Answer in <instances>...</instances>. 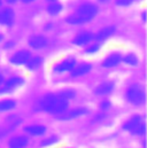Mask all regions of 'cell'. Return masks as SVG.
I'll return each instance as SVG.
<instances>
[{"label":"cell","instance_id":"cell-1","mask_svg":"<svg viewBox=\"0 0 147 148\" xmlns=\"http://www.w3.org/2000/svg\"><path fill=\"white\" fill-rule=\"evenodd\" d=\"M99 14V6L92 1L80 2L70 14H68L65 18V22L71 27H79L91 23L95 20Z\"/></svg>","mask_w":147,"mask_h":148},{"label":"cell","instance_id":"cell-2","mask_svg":"<svg viewBox=\"0 0 147 148\" xmlns=\"http://www.w3.org/2000/svg\"><path fill=\"white\" fill-rule=\"evenodd\" d=\"M40 108L46 112L53 114V115H61L65 111L68 110L69 107V101L60 97L58 93L56 94H47L45 95L40 102Z\"/></svg>","mask_w":147,"mask_h":148},{"label":"cell","instance_id":"cell-3","mask_svg":"<svg viewBox=\"0 0 147 148\" xmlns=\"http://www.w3.org/2000/svg\"><path fill=\"white\" fill-rule=\"evenodd\" d=\"M125 99L129 103L133 106H142L146 101V92L145 88L139 84L130 85L125 91Z\"/></svg>","mask_w":147,"mask_h":148},{"label":"cell","instance_id":"cell-4","mask_svg":"<svg viewBox=\"0 0 147 148\" xmlns=\"http://www.w3.org/2000/svg\"><path fill=\"white\" fill-rule=\"evenodd\" d=\"M27 44L30 51H41L48 47L49 39L44 34H34L28 38Z\"/></svg>","mask_w":147,"mask_h":148},{"label":"cell","instance_id":"cell-5","mask_svg":"<svg viewBox=\"0 0 147 148\" xmlns=\"http://www.w3.org/2000/svg\"><path fill=\"white\" fill-rule=\"evenodd\" d=\"M32 56V52L29 48H20L16 49L12 55L9 56V63L15 67L25 66V63L29 61V59Z\"/></svg>","mask_w":147,"mask_h":148},{"label":"cell","instance_id":"cell-6","mask_svg":"<svg viewBox=\"0 0 147 148\" xmlns=\"http://www.w3.org/2000/svg\"><path fill=\"white\" fill-rule=\"evenodd\" d=\"M16 22V12L12 6L5 5L0 8V25L12 28Z\"/></svg>","mask_w":147,"mask_h":148},{"label":"cell","instance_id":"cell-7","mask_svg":"<svg viewBox=\"0 0 147 148\" xmlns=\"http://www.w3.org/2000/svg\"><path fill=\"white\" fill-rule=\"evenodd\" d=\"M92 41H94V32L87 29L84 30H79L71 39L73 45L77 47H85L89 44H91Z\"/></svg>","mask_w":147,"mask_h":148},{"label":"cell","instance_id":"cell-8","mask_svg":"<svg viewBox=\"0 0 147 148\" xmlns=\"http://www.w3.org/2000/svg\"><path fill=\"white\" fill-rule=\"evenodd\" d=\"M24 84V79L21 76H12L5 79L3 84L0 86V94H8Z\"/></svg>","mask_w":147,"mask_h":148},{"label":"cell","instance_id":"cell-9","mask_svg":"<svg viewBox=\"0 0 147 148\" xmlns=\"http://www.w3.org/2000/svg\"><path fill=\"white\" fill-rule=\"evenodd\" d=\"M76 64H77V60L75 56H67L53 66V73H55V74L70 73Z\"/></svg>","mask_w":147,"mask_h":148},{"label":"cell","instance_id":"cell-10","mask_svg":"<svg viewBox=\"0 0 147 148\" xmlns=\"http://www.w3.org/2000/svg\"><path fill=\"white\" fill-rule=\"evenodd\" d=\"M116 31H117V28L114 24H108V25L101 27L97 32H94V40L104 44L108 39L114 37L116 35Z\"/></svg>","mask_w":147,"mask_h":148},{"label":"cell","instance_id":"cell-11","mask_svg":"<svg viewBox=\"0 0 147 148\" xmlns=\"http://www.w3.org/2000/svg\"><path fill=\"white\" fill-rule=\"evenodd\" d=\"M122 58H123V54L121 52H118V51L110 52L109 54H107L106 58L102 60L101 66L106 69L115 68V67H117L122 63Z\"/></svg>","mask_w":147,"mask_h":148},{"label":"cell","instance_id":"cell-12","mask_svg":"<svg viewBox=\"0 0 147 148\" xmlns=\"http://www.w3.org/2000/svg\"><path fill=\"white\" fill-rule=\"evenodd\" d=\"M92 69H93V66L90 62L77 63L75 66V68L70 71V75H71V77H74V78L83 77V76H86L87 74H90L92 71Z\"/></svg>","mask_w":147,"mask_h":148},{"label":"cell","instance_id":"cell-13","mask_svg":"<svg viewBox=\"0 0 147 148\" xmlns=\"http://www.w3.org/2000/svg\"><path fill=\"white\" fill-rule=\"evenodd\" d=\"M114 90H115V83L113 80H105L95 87L94 93L99 97H106L111 94Z\"/></svg>","mask_w":147,"mask_h":148},{"label":"cell","instance_id":"cell-14","mask_svg":"<svg viewBox=\"0 0 147 148\" xmlns=\"http://www.w3.org/2000/svg\"><path fill=\"white\" fill-rule=\"evenodd\" d=\"M46 13L52 16V17H56L59 15H61L65 10V6L61 1H52V2H47L46 5Z\"/></svg>","mask_w":147,"mask_h":148},{"label":"cell","instance_id":"cell-15","mask_svg":"<svg viewBox=\"0 0 147 148\" xmlns=\"http://www.w3.org/2000/svg\"><path fill=\"white\" fill-rule=\"evenodd\" d=\"M43 63H44V59H43V56H40V55H34L32 54V56L29 59V61L25 63V68L28 69V70H30V71H36L38 69H40L41 68V66H43Z\"/></svg>","mask_w":147,"mask_h":148},{"label":"cell","instance_id":"cell-16","mask_svg":"<svg viewBox=\"0 0 147 148\" xmlns=\"http://www.w3.org/2000/svg\"><path fill=\"white\" fill-rule=\"evenodd\" d=\"M143 123V119H142V117L139 116V115H135V116H132L130 119H128L125 123H124V125H123V129L124 130H126V131H130L131 133L140 125Z\"/></svg>","mask_w":147,"mask_h":148},{"label":"cell","instance_id":"cell-17","mask_svg":"<svg viewBox=\"0 0 147 148\" xmlns=\"http://www.w3.org/2000/svg\"><path fill=\"white\" fill-rule=\"evenodd\" d=\"M29 144V139L25 136H19L14 137L13 139L9 140L8 147L9 148H25Z\"/></svg>","mask_w":147,"mask_h":148},{"label":"cell","instance_id":"cell-18","mask_svg":"<svg viewBox=\"0 0 147 148\" xmlns=\"http://www.w3.org/2000/svg\"><path fill=\"white\" fill-rule=\"evenodd\" d=\"M86 114H87L86 108H75L73 110L65 111L63 114H61V119H73V118L80 117V116L86 115Z\"/></svg>","mask_w":147,"mask_h":148},{"label":"cell","instance_id":"cell-19","mask_svg":"<svg viewBox=\"0 0 147 148\" xmlns=\"http://www.w3.org/2000/svg\"><path fill=\"white\" fill-rule=\"evenodd\" d=\"M122 62L125 63L129 67H137L139 64V58H138V55L136 53L129 52V53H126V54L123 55Z\"/></svg>","mask_w":147,"mask_h":148},{"label":"cell","instance_id":"cell-20","mask_svg":"<svg viewBox=\"0 0 147 148\" xmlns=\"http://www.w3.org/2000/svg\"><path fill=\"white\" fill-rule=\"evenodd\" d=\"M24 131L30 134V136H43L45 132H46V127L44 125H39V124H32V125H29L24 129Z\"/></svg>","mask_w":147,"mask_h":148},{"label":"cell","instance_id":"cell-21","mask_svg":"<svg viewBox=\"0 0 147 148\" xmlns=\"http://www.w3.org/2000/svg\"><path fill=\"white\" fill-rule=\"evenodd\" d=\"M101 47H102V44L94 40V41H92L91 44H89L87 46L84 47V53L86 55H94V54H97L101 51Z\"/></svg>","mask_w":147,"mask_h":148},{"label":"cell","instance_id":"cell-22","mask_svg":"<svg viewBox=\"0 0 147 148\" xmlns=\"http://www.w3.org/2000/svg\"><path fill=\"white\" fill-rule=\"evenodd\" d=\"M16 107V102L13 99H3L0 101V112L9 111Z\"/></svg>","mask_w":147,"mask_h":148},{"label":"cell","instance_id":"cell-23","mask_svg":"<svg viewBox=\"0 0 147 148\" xmlns=\"http://www.w3.org/2000/svg\"><path fill=\"white\" fill-rule=\"evenodd\" d=\"M58 94L60 97H62L63 99H66L67 101L71 100V99H74L76 97V92H75V90H73V88H65V90L60 91Z\"/></svg>","mask_w":147,"mask_h":148},{"label":"cell","instance_id":"cell-24","mask_svg":"<svg viewBox=\"0 0 147 148\" xmlns=\"http://www.w3.org/2000/svg\"><path fill=\"white\" fill-rule=\"evenodd\" d=\"M2 46V49L3 51H12L16 47V40L13 39V38H9V39H5L1 44Z\"/></svg>","mask_w":147,"mask_h":148},{"label":"cell","instance_id":"cell-25","mask_svg":"<svg viewBox=\"0 0 147 148\" xmlns=\"http://www.w3.org/2000/svg\"><path fill=\"white\" fill-rule=\"evenodd\" d=\"M114 1L118 7H129V6L133 5L137 0H114Z\"/></svg>","mask_w":147,"mask_h":148},{"label":"cell","instance_id":"cell-26","mask_svg":"<svg viewBox=\"0 0 147 148\" xmlns=\"http://www.w3.org/2000/svg\"><path fill=\"white\" fill-rule=\"evenodd\" d=\"M145 132H146V126H145V123L143 122L132 133L135 134V136H144L145 134Z\"/></svg>","mask_w":147,"mask_h":148},{"label":"cell","instance_id":"cell-27","mask_svg":"<svg viewBox=\"0 0 147 148\" xmlns=\"http://www.w3.org/2000/svg\"><path fill=\"white\" fill-rule=\"evenodd\" d=\"M59 139L55 137V136H52V137H49V138H47L46 140H44L43 143H41V146H49V145H53V144H55L56 141H58Z\"/></svg>","mask_w":147,"mask_h":148},{"label":"cell","instance_id":"cell-28","mask_svg":"<svg viewBox=\"0 0 147 148\" xmlns=\"http://www.w3.org/2000/svg\"><path fill=\"white\" fill-rule=\"evenodd\" d=\"M54 29V23L53 22H46L44 25H43V30L44 32H49Z\"/></svg>","mask_w":147,"mask_h":148},{"label":"cell","instance_id":"cell-29","mask_svg":"<svg viewBox=\"0 0 147 148\" xmlns=\"http://www.w3.org/2000/svg\"><path fill=\"white\" fill-rule=\"evenodd\" d=\"M110 107H111V103H110V101H108V100H104V101H101V103H100V108L104 109V110L108 109Z\"/></svg>","mask_w":147,"mask_h":148},{"label":"cell","instance_id":"cell-30","mask_svg":"<svg viewBox=\"0 0 147 148\" xmlns=\"http://www.w3.org/2000/svg\"><path fill=\"white\" fill-rule=\"evenodd\" d=\"M17 2H19V0H3V3H6L7 6H12V7H13V5H15Z\"/></svg>","mask_w":147,"mask_h":148},{"label":"cell","instance_id":"cell-31","mask_svg":"<svg viewBox=\"0 0 147 148\" xmlns=\"http://www.w3.org/2000/svg\"><path fill=\"white\" fill-rule=\"evenodd\" d=\"M37 0H19V2L23 3V5H30V3H34Z\"/></svg>","mask_w":147,"mask_h":148},{"label":"cell","instance_id":"cell-32","mask_svg":"<svg viewBox=\"0 0 147 148\" xmlns=\"http://www.w3.org/2000/svg\"><path fill=\"white\" fill-rule=\"evenodd\" d=\"M140 18H142L143 23H146V10H145V9L142 12V14H140Z\"/></svg>","mask_w":147,"mask_h":148},{"label":"cell","instance_id":"cell-33","mask_svg":"<svg viewBox=\"0 0 147 148\" xmlns=\"http://www.w3.org/2000/svg\"><path fill=\"white\" fill-rule=\"evenodd\" d=\"M98 3H101V5H107V3H109L111 1H114V0H95Z\"/></svg>","mask_w":147,"mask_h":148},{"label":"cell","instance_id":"cell-34","mask_svg":"<svg viewBox=\"0 0 147 148\" xmlns=\"http://www.w3.org/2000/svg\"><path fill=\"white\" fill-rule=\"evenodd\" d=\"M3 82H5V77H3V75L0 73V86L3 84Z\"/></svg>","mask_w":147,"mask_h":148},{"label":"cell","instance_id":"cell-35","mask_svg":"<svg viewBox=\"0 0 147 148\" xmlns=\"http://www.w3.org/2000/svg\"><path fill=\"white\" fill-rule=\"evenodd\" d=\"M5 40V35L2 34V32H0V45L2 44V41Z\"/></svg>","mask_w":147,"mask_h":148},{"label":"cell","instance_id":"cell-36","mask_svg":"<svg viewBox=\"0 0 147 148\" xmlns=\"http://www.w3.org/2000/svg\"><path fill=\"white\" fill-rule=\"evenodd\" d=\"M5 6V3H3V0H0V8L1 7H3Z\"/></svg>","mask_w":147,"mask_h":148},{"label":"cell","instance_id":"cell-37","mask_svg":"<svg viewBox=\"0 0 147 148\" xmlns=\"http://www.w3.org/2000/svg\"><path fill=\"white\" fill-rule=\"evenodd\" d=\"M46 2H52V1H58V0H45Z\"/></svg>","mask_w":147,"mask_h":148}]
</instances>
